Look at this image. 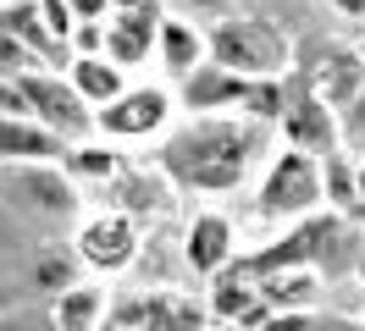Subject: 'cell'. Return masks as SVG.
<instances>
[{
	"label": "cell",
	"instance_id": "cell-1",
	"mask_svg": "<svg viewBox=\"0 0 365 331\" xmlns=\"http://www.w3.org/2000/svg\"><path fill=\"white\" fill-rule=\"evenodd\" d=\"M277 127L244 110H210V116H188L160 138V172L178 182L182 194L222 199L238 194L266 160L277 154Z\"/></svg>",
	"mask_w": 365,
	"mask_h": 331
},
{
	"label": "cell",
	"instance_id": "cell-2",
	"mask_svg": "<svg viewBox=\"0 0 365 331\" xmlns=\"http://www.w3.org/2000/svg\"><path fill=\"white\" fill-rule=\"evenodd\" d=\"M365 254V238L360 226L338 210H316V216H299L288 221L282 232H277L266 248H255V254H238L232 260V276H272V270H288V265H316L327 276H338V270H354Z\"/></svg>",
	"mask_w": 365,
	"mask_h": 331
},
{
	"label": "cell",
	"instance_id": "cell-3",
	"mask_svg": "<svg viewBox=\"0 0 365 331\" xmlns=\"http://www.w3.org/2000/svg\"><path fill=\"white\" fill-rule=\"evenodd\" d=\"M210 61L232 66L244 78H294L299 44L277 17H255V11H232V17L210 22Z\"/></svg>",
	"mask_w": 365,
	"mask_h": 331
},
{
	"label": "cell",
	"instance_id": "cell-4",
	"mask_svg": "<svg viewBox=\"0 0 365 331\" xmlns=\"http://www.w3.org/2000/svg\"><path fill=\"white\" fill-rule=\"evenodd\" d=\"M327 210V182H321V160L310 149L277 144V154L260 172V194H255V216L260 221H299Z\"/></svg>",
	"mask_w": 365,
	"mask_h": 331
},
{
	"label": "cell",
	"instance_id": "cell-5",
	"mask_svg": "<svg viewBox=\"0 0 365 331\" xmlns=\"http://www.w3.org/2000/svg\"><path fill=\"white\" fill-rule=\"evenodd\" d=\"M178 94L160 83H128V94H116L111 105H100V138L106 144H144V138H166L178 127Z\"/></svg>",
	"mask_w": 365,
	"mask_h": 331
},
{
	"label": "cell",
	"instance_id": "cell-6",
	"mask_svg": "<svg viewBox=\"0 0 365 331\" xmlns=\"http://www.w3.org/2000/svg\"><path fill=\"white\" fill-rule=\"evenodd\" d=\"M6 199L28 216L72 221L83 210V182L61 160H28V166H6Z\"/></svg>",
	"mask_w": 365,
	"mask_h": 331
},
{
	"label": "cell",
	"instance_id": "cell-7",
	"mask_svg": "<svg viewBox=\"0 0 365 331\" xmlns=\"http://www.w3.org/2000/svg\"><path fill=\"white\" fill-rule=\"evenodd\" d=\"M23 83V94H28V105H34V116L45 122L50 132H61L67 144H83V138H100V110L72 88V78L67 72H50V66H34V72H23L17 78Z\"/></svg>",
	"mask_w": 365,
	"mask_h": 331
},
{
	"label": "cell",
	"instance_id": "cell-8",
	"mask_svg": "<svg viewBox=\"0 0 365 331\" xmlns=\"http://www.w3.org/2000/svg\"><path fill=\"white\" fill-rule=\"evenodd\" d=\"M72 248H78L89 276H116V270H128L138 260V216L116 210V204L89 210L72 226Z\"/></svg>",
	"mask_w": 365,
	"mask_h": 331
},
{
	"label": "cell",
	"instance_id": "cell-9",
	"mask_svg": "<svg viewBox=\"0 0 365 331\" xmlns=\"http://www.w3.org/2000/svg\"><path fill=\"white\" fill-rule=\"evenodd\" d=\"M294 78L304 88H316L327 105L349 110L365 88V56L360 44H343V39H316V44H299V66Z\"/></svg>",
	"mask_w": 365,
	"mask_h": 331
},
{
	"label": "cell",
	"instance_id": "cell-10",
	"mask_svg": "<svg viewBox=\"0 0 365 331\" xmlns=\"http://www.w3.org/2000/svg\"><path fill=\"white\" fill-rule=\"evenodd\" d=\"M277 138L294 144V149H310L316 160H327V154H338L343 144H349L343 110L327 105L316 88H304L299 78H294V94H288V110H282V122H277Z\"/></svg>",
	"mask_w": 365,
	"mask_h": 331
},
{
	"label": "cell",
	"instance_id": "cell-11",
	"mask_svg": "<svg viewBox=\"0 0 365 331\" xmlns=\"http://www.w3.org/2000/svg\"><path fill=\"white\" fill-rule=\"evenodd\" d=\"M160 17H166V0H144V6H128V11H111L106 17V56L116 66H144L160 44Z\"/></svg>",
	"mask_w": 365,
	"mask_h": 331
},
{
	"label": "cell",
	"instance_id": "cell-12",
	"mask_svg": "<svg viewBox=\"0 0 365 331\" xmlns=\"http://www.w3.org/2000/svg\"><path fill=\"white\" fill-rule=\"evenodd\" d=\"M210 309H200L182 293H144V298H122L116 304V326L122 331H205Z\"/></svg>",
	"mask_w": 365,
	"mask_h": 331
},
{
	"label": "cell",
	"instance_id": "cell-13",
	"mask_svg": "<svg viewBox=\"0 0 365 331\" xmlns=\"http://www.w3.org/2000/svg\"><path fill=\"white\" fill-rule=\"evenodd\" d=\"M182 254H188V265H194L200 276L232 270V260H238V226H232V216L200 210V216L188 221V232H182Z\"/></svg>",
	"mask_w": 365,
	"mask_h": 331
},
{
	"label": "cell",
	"instance_id": "cell-14",
	"mask_svg": "<svg viewBox=\"0 0 365 331\" xmlns=\"http://www.w3.org/2000/svg\"><path fill=\"white\" fill-rule=\"evenodd\" d=\"M100 194L111 199L116 210H128V216H172V204H178V182L166 172H133V166H122V172L100 188Z\"/></svg>",
	"mask_w": 365,
	"mask_h": 331
},
{
	"label": "cell",
	"instance_id": "cell-15",
	"mask_svg": "<svg viewBox=\"0 0 365 331\" xmlns=\"http://www.w3.org/2000/svg\"><path fill=\"white\" fill-rule=\"evenodd\" d=\"M155 61L172 72V83H182L188 72H200L210 61V28L182 11H166L160 17V44H155Z\"/></svg>",
	"mask_w": 365,
	"mask_h": 331
},
{
	"label": "cell",
	"instance_id": "cell-16",
	"mask_svg": "<svg viewBox=\"0 0 365 331\" xmlns=\"http://www.w3.org/2000/svg\"><path fill=\"white\" fill-rule=\"evenodd\" d=\"M67 138L50 132L39 116H0V166H28V160H67Z\"/></svg>",
	"mask_w": 365,
	"mask_h": 331
},
{
	"label": "cell",
	"instance_id": "cell-17",
	"mask_svg": "<svg viewBox=\"0 0 365 331\" xmlns=\"http://www.w3.org/2000/svg\"><path fill=\"white\" fill-rule=\"evenodd\" d=\"M111 320V293H106V282H83L67 287L61 298H56V309H50V326L56 331H100Z\"/></svg>",
	"mask_w": 365,
	"mask_h": 331
},
{
	"label": "cell",
	"instance_id": "cell-18",
	"mask_svg": "<svg viewBox=\"0 0 365 331\" xmlns=\"http://www.w3.org/2000/svg\"><path fill=\"white\" fill-rule=\"evenodd\" d=\"M327 270L316 265H288V270H272V276H260V293L272 298V309H316L327 298Z\"/></svg>",
	"mask_w": 365,
	"mask_h": 331
},
{
	"label": "cell",
	"instance_id": "cell-19",
	"mask_svg": "<svg viewBox=\"0 0 365 331\" xmlns=\"http://www.w3.org/2000/svg\"><path fill=\"white\" fill-rule=\"evenodd\" d=\"M67 78L94 110L111 105L116 94H128V66H116L111 56H67Z\"/></svg>",
	"mask_w": 365,
	"mask_h": 331
},
{
	"label": "cell",
	"instance_id": "cell-20",
	"mask_svg": "<svg viewBox=\"0 0 365 331\" xmlns=\"http://www.w3.org/2000/svg\"><path fill=\"white\" fill-rule=\"evenodd\" d=\"M0 28H6L11 39H23V44H28V50H34V56H39L45 66L61 56V44L50 39L45 17H39V0H6V6H0Z\"/></svg>",
	"mask_w": 365,
	"mask_h": 331
},
{
	"label": "cell",
	"instance_id": "cell-21",
	"mask_svg": "<svg viewBox=\"0 0 365 331\" xmlns=\"http://www.w3.org/2000/svg\"><path fill=\"white\" fill-rule=\"evenodd\" d=\"M83 282V260H78V248L72 243H45L39 254H34V287L50 293V298H61L67 287Z\"/></svg>",
	"mask_w": 365,
	"mask_h": 331
},
{
	"label": "cell",
	"instance_id": "cell-22",
	"mask_svg": "<svg viewBox=\"0 0 365 331\" xmlns=\"http://www.w3.org/2000/svg\"><path fill=\"white\" fill-rule=\"evenodd\" d=\"M61 166H67L83 188H106V182L128 166V154H122V144H89V138H83V144H72V149H67Z\"/></svg>",
	"mask_w": 365,
	"mask_h": 331
},
{
	"label": "cell",
	"instance_id": "cell-23",
	"mask_svg": "<svg viewBox=\"0 0 365 331\" xmlns=\"http://www.w3.org/2000/svg\"><path fill=\"white\" fill-rule=\"evenodd\" d=\"M321 182H327V210L360 221V172H354V149H338L321 160Z\"/></svg>",
	"mask_w": 365,
	"mask_h": 331
},
{
	"label": "cell",
	"instance_id": "cell-24",
	"mask_svg": "<svg viewBox=\"0 0 365 331\" xmlns=\"http://www.w3.org/2000/svg\"><path fill=\"white\" fill-rule=\"evenodd\" d=\"M39 17H45L50 39L61 44V50H72V39H78V11H72V0H39Z\"/></svg>",
	"mask_w": 365,
	"mask_h": 331
},
{
	"label": "cell",
	"instance_id": "cell-25",
	"mask_svg": "<svg viewBox=\"0 0 365 331\" xmlns=\"http://www.w3.org/2000/svg\"><path fill=\"white\" fill-rule=\"evenodd\" d=\"M34 66H45V61H39L23 39H11V33L0 28V78H23V72H34Z\"/></svg>",
	"mask_w": 365,
	"mask_h": 331
},
{
	"label": "cell",
	"instance_id": "cell-26",
	"mask_svg": "<svg viewBox=\"0 0 365 331\" xmlns=\"http://www.w3.org/2000/svg\"><path fill=\"white\" fill-rule=\"evenodd\" d=\"M166 11H182V17H194V22H222L238 11V0H166Z\"/></svg>",
	"mask_w": 365,
	"mask_h": 331
},
{
	"label": "cell",
	"instance_id": "cell-27",
	"mask_svg": "<svg viewBox=\"0 0 365 331\" xmlns=\"http://www.w3.org/2000/svg\"><path fill=\"white\" fill-rule=\"evenodd\" d=\"M343 132H349V149L365 154V88H360V100L343 110Z\"/></svg>",
	"mask_w": 365,
	"mask_h": 331
},
{
	"label": "cell",
	"instance_id": "cell-28",
	"mask_svg": "<svg viewBox=\"0 0 365 331\" xmlns=\"http://www.w3.org/2000/svg\"><path fill=\"white\" fill-rule=\"evenodd\" d=\"M0 116H34V105H28L17 78H0Z\"/></svg>",
	"mask_w": 365,
	"mask_h": 331
},
{
	"label": "cell",
	"instance_id": "cell-29",
	"mask_svg": "<svg viewBox=\"0 0 365 331\" xmlns=\"http://www.w3.org/2000/svg\"><path fill=\"white\" fill-rule=\"evenodd\" d=\"M310 326H316L310 309H277L272 320H266V331H310Z\"/></svg>",
	"mask_w": 365,
	"mask_h": 331
},
{
	"label": "cell",
	"instance_id": "cell-30",
	"mask_svg": "<svg viewBox=\"0 0 365 331\" xmlns=\"http://www.w3.org/2000/svg\"><path fill=\"white\" fill-rule=\"evenodd\" d=\"M321 6H327V11H332V17H343V22H354V28H360V22H365V0H321Z\"/></svg>",
	"mask_w": 365,
	"mask_h": 331
},
{
	"label": "cell",
	"instance_id": "cell-31",
	"mask_svg": "<svg viewBox=\"0 0 365 331\" xmlns=\"http://www.w3.org/2000/svg\"><path fill=\"white\" fill-rule=\"evenodd\" d=\"M72 11H78L83 22H106L111 17V0H72Z\"/></svg>",
	"mask_w": 365,
	"mask_h": 331
},
{
	"label": "cell",
	"instance_id": "cell-32",
	"mask_svg": "<svg viewBox=\"0 0 365 331\" xmlns=\"http://www.w3.org/2000/svg\"><path fill=\"white\" fill-rule=\"evenodd\" d=\"M354 172H360V216H365V154H354Z\"/></svg>",
	"mask_w": 365,
	"mask_h": 331
},
{
	"label": "cell",
	"instance_id": "cell-33",
	"mask_svg": "<svg viewBox=\"0 0 365 331\" xmlns=\"http://www.w3.org/2000/svg\"><path fill=\"white\" fill-rule=\"evenodd\" d=\"M205 331H250V326H227V320H216V326H205Z\"/></svg>",
	"mask_w": 365,
	"mask_h": 331
},
{
	"label": "cell",
	"instance_id": "cell-34",
	"mask_svg": "<svg viewBox=\"0 0 365 331\" xmlns=\"http://www.w3.org/2000/svg\"><path fill=\"white\" fill-rule=\"evenodd\" d=\"M6 309H11V293H6V287H0V315H6Z\"/></svg>",
	"mask_w": 365,
	"mask_h": 331
},
{
	"label": "cell",
	"instance_id": "cell-35",
	"mask_svg": "<svg viewBox=\"0 0 365 331\" xmlns=\"http://www.w3.org/2000/svg\"><path fill=\"white\" fill-rule=\"evenodd\" d=\"M354 44H360V56H365V22H360V33H354Z\"/></svg>",
	"mask_w": 365,
	"mask_h": 331
},
{
	"label": "cell",
	"instance_id": "cell-36",
	"mask_svg": "<svg viewBox=\"0 0 365 331\" xmlns=\"http://www.w3.org/2000/svg\"><path fill=\"white\" fill-rule=\"evenodd\" d=\"M0 6H6V0H0Z\"/></svg>",
	"mask_w": 365,
	"mask_h": 331
}]
</instances>
